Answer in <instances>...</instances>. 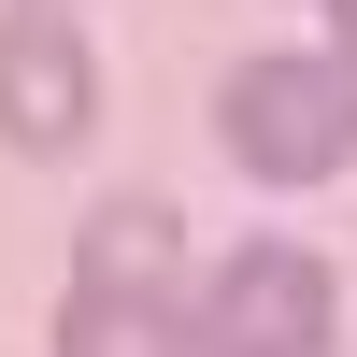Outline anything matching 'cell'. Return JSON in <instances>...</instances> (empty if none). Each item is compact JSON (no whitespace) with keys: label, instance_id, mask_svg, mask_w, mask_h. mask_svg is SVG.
I'll use <instances>...</instances> for the list:
<instances>
[{"label":"cell","instance_id":"cell-1","mask_svg":"<svg viewBox=\"0 0 357 357\" xmlns=\"http://www.w3.org/2000/svg\"><path fill=\"white\" fill-rule=\"evenodd\" d=\"M215 143L257 186H329L357 158V57H243L215 100Z\"/></svg>","mask_w":357,"mask_h":357},{"label":"cell","instance_id":"cell-2","mask_svg":"<svg viewBox=\"0 0 357 357\" xmlns=\"http://www.w3.org/2000/svg\"><path fill=\"white\" fill-rule=\"evenodd\" d=\"M343 343V286L301 243H243L200 301V357H329Z\"/></svg>","mask_w":357,"mask_h":357},{"label":"cell","instance_id":"cell-3","mask_svg":"<svg viewBox=\"0 0 357 357\" xmlns=\"http://www.w3.org/2000/svg\"><path fill=\"white\" fill-rule=\"evenodd\" d=\"M86 114H100V72H86V43L57 15H0V143H29V158H72Z\"/></svg>","mask_w":357,"mask_h":357},{"label":"cell","instance_id":"cell-4","mask_svg":"<svg viewBox=\"0 0 357 357\" xmlns=\"http://www.w3.org/2000/svg\"><path fill=\"white\" fill-rule=\"evenodd\" d=\"M72 286H114V301H172L186 286V229H172V200H100L72 243Z\"/></svg>","mask_w":357,"mask_h":357},{"label":"cell","instance_id":"cell-5","mask_svg":"<svg viewBox=\"0 0 357 357\" xmlns=\"http://www.w3.org/2000/svg\"><path fill=\"white\" fill-rule=\"evenodd\" d=\"M57 357H186V329H172V301L72 286V301H57Z\"/></svg>","mask_w":357,"mask_h":357},{"label":"cell","instance_id":"cell-6","mask_svg":"<svg viewBox=\"0 0 357 357\" xmlns=\"http://www.w3.org/2000/svg\"><path fill=\"white\" fill-rule=\"evenodd\" d=\"M329 29H343V57H357V0H329Z\"/></svg>","mask_w":357,"mask_h":357},{"label":"cell","instance_id":"cell-7","mask_svg":"<svg viewBox=\"0 0 357 357\" xmlns=\"http://www.w3.org/2000/svg\"><path fill=\"white\" fill-rule=\"evenodd\" d=\"M43 15H57V0H43Z\"/></svg>","mask_w":357,"mask_h":357}]
</instances>
